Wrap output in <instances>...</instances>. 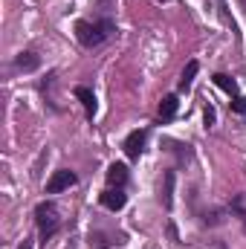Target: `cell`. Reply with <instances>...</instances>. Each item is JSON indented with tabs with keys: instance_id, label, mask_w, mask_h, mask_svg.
<instances>
[{
	"instance_id": "obj_1",
	"label": "cell",
	"mask_w": 246,
	"mask_h": 249,
	"mask_svg": "<svg viewBox=\"0 0 246 249\" xmlns=\"http://www.w3.org/2000/svg\"><path fill=\"white\" fill-rule=\"evenodd\" d=\"M113 29H116V23L110 18H105V20H78L75 23V38H78L81 47H99L102 41H107L113 35Z\"/></svg>"
},
{
	"instance_id": "obj_2",
	"label": "cell",
	"mask_w": 246,
	"mask_h": 249,
	"mask_svg": "<svg viewBox=\"0 0 246 249\" xmlns=\"http://www.w3.org/2000/svg\"><path fill=\"white\" fill-rule=\"evenodd\" d=\"M35 220H38V232H41V241H50L58 226H61V217H58V209L53 203H38L35 209Z\"/></svg>"
},
{
	"instance_id": "obj_3",
	"label": "cell",
	"mask_w": 246,
	"mask_h": 249,
	"mask_svg": "<svg viewBox=\"0 0 246 249\" xmlns=\"http://www.w3.org/2000/svg\"><path fill=\"white\" fill-rule=\"evenodd\" d=\"M78 183V177L70 171V168H61V171H55L53 177H50V183H47V194H58V191H67L70 186H75Z\"/></svg>"
},
{
	"instance_id": "obj_4",
	"label": "cell",
	"mask_w": 246,
	"mask_h": 249,
	"mask_svg": "<svg viewBox=\"0 0 246 249\" xmlns=\"http://www.w3.org/2000/svg\"><path fill=\"white\" fill-rule=\"evenodd\" d=\"M145 142H148V130L142 127V130H133L127 139H124V154L130 157V160H139L142 157V151H145Z\"/></svg>"
},
{
	"instance_id": "obj_5",
	"label": "cell",
	"mask_w": 246,
	"mask_h": 249,
	"mask_svg": "<svg viewBox=\"0 0 246 249\" xmlns=\"http://www.w3.org/2000/svg\"><path fill=\"white\" fill-rule=\"evenodd\" d=\"M124 203H127L124 188H107V191H102V206H105V209L119 212V209H124Z\"/></svg>"
},
{
	"instance_id": "obj_6",
	"label": "cell",
	"mask_w": 246,
	"mask_h": 249,
	"mask_svg": "<svg viewBox=\"0 0 246 249\" xmlns=\"http://www.w3.org/2000/svg\"><path fill=\"white\" fill-rule=\"evenodd\" d=\"M75 99L84 105V110H87V119H93V116H96V110H99L93 90H90V87H75Z\"/></svg>"
},
{
	"instance_id": "obj_7",
	"label": "cell",
	"mask_w": 246,
	"mask_h": 249,
	"mask_svg": "<svg viewBox=\"0 0 246 249\" xmlns=\"http://www.w3.org/2000/svg\"><path fill=\"white\" fill-rule=\"evenodd\" d=\"M124 183H127V168L122 162H113L107 168V188H124Z\"/></svg>"
},
{
	"instance_id": "obj_8",
	"label": "cell",
	"mask_w": 246,
	"mask_h": 249,
	"mask_svg": "<svg viewBox=\"0 0 246 249\" xmlns=\"http://www.w3.org/2000/svg\"><path fill=\"white\" fill-rule=\"evenodd\" d=\"M177 107H180L177 96H174V93H171V96H165V99L159 102V119H162V122H171V119L177 116Z\"/></svg>"
},
{
	"instance_id": "obj_9",
	"label": "cell",
	"mask_w": 246,
	"mask_h": 249,
	"mask_svg": "<svg viewBox=\"0 0 246 249\" xmlns=\"http://www.w3.org/2000/svg\"><path fill=\"white\" fill-rule=\"evenodd\" d=\"M38 64H41V58H38L35 53H20V55L15 58V67H18V70H23V72L38 70Z\"/></svg>"
},
{
	"instance_id": "obj_10",
	"label": "cell",
	"mask_w": 246,
	"mask_h": 249,
	"mask_svg": "<svg viewBox=\"0 0 246 249\" xmlns=\"http://www.w3.org/2000/svg\"><path fill=\"white\" fill-rule=\"evenodd\" d=\"M214 84H217L220 90H226L229 96H241V93H238V81H235L232 75H226V72H214Z\"/></svg>"
},
{
	"instance_id": "obj_11",
	"label": "cell",
	"mask_w": 246,
	"mask_h": 249,
	"mask_svg": "<svg viewBox=\"0 0 246 249\" xmlns=\"http://www.w3.org/2000/svg\"><path fill=\"white\" fill-rule=\"evenodd\" d=\"M171 191H174V171H165V186L159 188V200H162L165 209H171V203H174Z\"/></svg>"
},
{
	"instance_id": "obj_12",
	"label": "cell",
	"mask_w": 246,
	"mask_h": 249,
	"mask_svg": "<svg viewBox=\"0 0 246 249\" xmlns=\"http://www.w3.org/2000/svg\"><path fill=\"white\" fill-rule=\"evenodd\" d=\"M197 70H200V64L197 61H188L183 70V75H180V90H188L191 84H194V75H197Z\"/></svg>"
},
{
	"instance_id": "obj_13",
	"label": "cell",
	"mask_w": 246,
	"mask_h": 249,
	"mask_svg": "<svg viewBox=\"0 0 246 249\" xmlns=\"http://www.w3.org/2000/svg\"><path fill=\"white\" fill-rule=\"evenodd\" d=\"M232 212L241 217V223H244V232H246V191H241V194L232 200Z\"/></svg>"
},
{
	"instance_id": "obj_14",
	"label": "cell",
	"mask_w": 246,
	"mask_h": 249,
	"mask_svg": "<svg viewBox=\"0 0 246 249\" xmlns=\"http://www.w3.org/2000/svg\"><path fill=\"white\" fill-rule=\"evenodd\" d=\"M229 105H232V110H235V113L246 116V99H244V96H232V102H229Z\"/></svg>"
},
{
	"instance_id": "obj_15",
	"label": "cell",
	"mask_w": 246,
	"mask_h": 249,
	"mask_svg": "<svg viewBox=\"0 0 246 249\" xmlns=\"http://www.w3.org/2000/svg\"><path fill=\"white\" fill-rule=\"evenodd\" d=\"M203 119H206V127H211V124L217 122V113H214V107H211V105H206V110H203Z\"/></svg>"
}]
</instances>
